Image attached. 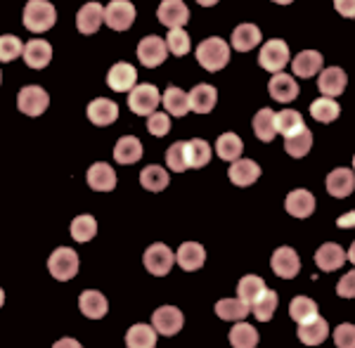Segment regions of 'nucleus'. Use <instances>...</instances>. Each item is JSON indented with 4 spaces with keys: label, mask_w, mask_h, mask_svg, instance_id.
<instances>
[{
    "label": "nucleus",
    "mask_w": 355,
    "mask_h": 348,
    "mask_svg": "<svg viewBox=\"0 0 355 348\" xmlns=\"http://www.w3.org/2000/svg\"><path fill=\"white\" fill-rule=\"evenodd\" d=\"M277 311V294L270 289H263V292L251 301V313L259 317V322H268Z\"/></svg>",
    "instance_id": "37"
},
{
    "label": "nucleus",
    "mask_w": 355,
    "mask_h": 348,
    "mask_svg": "<svg viewBox=\"0 0 355 348\" xmlns=\"http://www.w3.org/2000/svg\"><path fill=\"white\" fill-rule=\"evenodd\" d=\"M355 187V178H353V171L351 168H334L327 175V192L331 197L343 199L353 192Z\"/></svg>",
    "instance_id": "28"
},
{
    "label": "nucleus",
    "mask_w": 355,
    "mask_h": 348,
    "mask_svg": "<svg viewBox=\"0 0 355 348\" xmlns=\"http://www.w3.org/2000/svg\"><path fill=\"white\" fill-rule=\"evenodd\" d=\"M190 48H192L190 36H187V33L182 31V26L171 28L168 38H166V50H171V53H173L175 57H182V55L190 53Z\"/></svg>",
    "instance_id": "46"
},
{
    "label": "nucleus",
    "mask_w": 355,
    "mask_h": 348,
    "mask_svg": "<svg viewBox=\"0 0 355 348\" xmlns=\"http://www.w3.org/2000/svg\"><path fill=\"white\" fill-rule=\"evenodd\" d=\"M147 130H150L154 138H164L171 130V116L166 112H152L147 116Z\"/></svg>",
    "instance_id": "48"
},
{
    "label": "nucleus",
    "mask_w": 355,
    "mask_h": 348,
    "mask_svg": "<svg viewBox=\"0 0 355 348\" xmlns=\"http://www.w3.org/2000/svg\"><path fill=\"white\" fill-rule=\"evenodd\" d=\"M164 110L168 116H185L187 112H190V100H187V93H182L180 88H175V85H171V88H166L164 93Z\"/></svg>",
    "instance_id": "33"
},
{
    "label": "nucleus",
    "mask_w": 355,
    "mask_h": 348,
    "mask_svg": "<svg viewBox=\"0 0 355 348\" xmlns=\"http://www.w3.org/2000/svg\"><path fill=\"white\" fill-rule=\"evenodd\" d=\"M152 324H154V332L157 334L175 336L182 329V324H185V317H182V313L178 311L175 306H162L154 311Z\"/></svg>",
    "instance_id": "9"
},
{
    "label": "nucleus",
    "mask_w": 355,
    "mask_h": 348,
    "mask_svg": "<svg viewBox=\"0 0 355 348\" xmlns=\"http://www.w3.org/2000/svg\"><path fill=\"white\" fill-rule=\"evenodd\" d=\"M24 62L31 69H45V67L50 64V60H53V48H50L48 41H43V38H36V41H28L24 45Z\"/></svg>",
    "instance_id": "20"
},
{
    "label": "nucleus",
    "mask_w": 355,
    "mask_h": 348,
    "mask_svg": "<svg viewBox=\"0 0 355 348\" xmlns=\"http://www.w3.org/2000/svg\"><path fill=\"white\" fill-rule=\"evenodd\" d=\"M197 3L202 5V8H211V5H216L218 0H197Z\"/></svg>",
    "instance_id": "54"
},
{
    "label": "nucleus",
    "mask_w": 355,
    "mask_h": 348,
    "mask_svg": "<svg viewBox=\"0 0 355 348\" xmlns=\"http://www.w3.org/2000/svg\"><path fill=\"white\" fill-rule=\"evenodd\" d=\"M346 71L341 67H327V69H320V78H318V88L324 98H339V95L346 90Z\"/></svg>",
    "instance_id": "12"
},
{
    "label": "nucleus",
    "mask_w": 355,
    "mask_h": 348,
    "mask_svg": "<svg viewBox=\"0 0 355 348\" xmlns=\"http://www.w3.org/2000/svg\"><path fill=\"white\" fill-rule=\"evenodd\" d=\"M251 313V306L244 304L242 299H223L216 304V315L220 320H244L246 315Z\"/></svg>",
    "instance_id": "35"
},
{
    "label": "nucleus",
    "mask_w": 355,
    "mask_h": 348,
    "mask_svg": "<svg viewBox=\"0 0 355 348\" xmlns=\"http://www.w3.org/2000/svg\"><path fill=\"white\" fill-rule=\"evenodd\" d=\"M254 133L256 138L263 140V142H270L275 138V112L268 110V107H263L261 112H256L254 116Z\"/></svg>",
    "instance_id": "41"
},
{
    "label": "nucleus",
    "mask_w": 355,
    "mask_h": 348,
    "mask_svg": "<svg viewBox=\"0 0 355 348\" xmlns=\"http://www.w3.org/2000/svg\"><path fill=\"white\" fill-rule=\"evenodd\" d=\"M339 114H341L339 102L331 100V98H320V100H315L311 105V116L315 119V121H320V123L336 121V119H339Z\"/></svg>",
    "instance_id": "39"
},
{
    "label": "nucleus",
    "mask_w": 355,
    "mask_h": 348,
    "mask_svg": "<svg viewBox=\"0 0 355 348\" xmlns=\"http://www.w3.org/2000/svg\"><path fill=\"white\" fill-rule=\"evenodd\" d=\"M334 341L339 348H353L355 346V327L348 322L339 324V327L334 329Z\"/></svg>",
    "instance_id": "50"
},
{
    "label": "nucleus",
    "mask_w": 355,
    "mask_h": 348,
    "mask_svg": "<svg viewBox=\"0 0 355 348\" xmlns=\"http://www.w3.org/2000/svg\"><path fill=\"white\" fill-rule=\"evenodd\" d=\"M105 24V8L100 3H85L76 15V28L85 36L97 33V28Z\"/></svg>",
    "instance_id": "15"
},
{
    "label": "nucleus",
    "mask_w": 355,
    "mask_h": 348,
    "mask_svg": "<svg viewBox=\"0 0 355 348\" xmlns=\"http://www.w3.org/2000/svg\"><path fill=\"white\" fill-rule=\"evenodd\" d=\"M0 83H3V73H0Z\"/></svg>",
    "instance_id": "57"
},
{
    "label": "nucleus",
    "mask_w": 355,
    "mask_h": 348,
    "mask_svg": "<svg viewBox=\"0 0 355 348\" xmlns=\"http://www.w3.org/2000/svg\"><path fill=\"white\" fill-rule=\"evenodd\" d=\"M313 147V133L303 125L301 130H296V133L291 135H284V150L287 154H291L294 159H301L306 157L308 152H311Z\"/></svg>",
    "instance_id": "32"
},
{
    "label": "nucleus",
    "mask_w": 355,
    "mask_h": 348,
    "mask_svg": "<svg viewBox=\"0 0 355 348\" xmlns=\"http://www.w3.org/2000/svg\"><path fill=\"white\" fill-rule=\"evenodd\" d=\"M24 53V43L17 36H0V62H12Z\"/></svg>",
    "instance_id": "47"
},
{
    "label": "nucleus",
    "mask_w": 355,
    "mask_h": 348,
    "mask_svg": "<svg viewBox=\"0 0 355 348\" xmlns=\"http://www.w3.org/2000/svg\"><path fill=\"white\" fill-rule=\"evenodd\" d=\"M185 162L187 168H202L211 162V145L206 140H187L185 142Z\"/></svg>",
    "instance_id": "30"
},
{
    "label": "nucleus",
    "mask_w": 355,
    "mask_h": 348,
    "mask_svg": "<svg viewBox=\"0 0 355 348\" xmlns=\"http://www.w3.org/2000/svg\"><path fill=\"white\" fill-rule=\"evenodd\" d=\"M242 152H244V142L234 133L220 135L218 142H216V154H218L223 162H234V159L242 157Z\"/></svg>",
    "instance_id": "38"
},
{
    "label": "nucleus",
    "mask_w": 355,
    "mask_h": 348,
    "mask_svg": "<svg viewBox=\"0 0 355 348\" xmlns=\"http://www.w3.org/2000/svg\"><path fill=\"white\" fill-rule=\"evenodd\" d=\"M57 21V10L48 0H28L24 8V26L33 33H43L53 28Z\"/></svg>",
    "instance_id": "2"
},
{
    "label": "nucleus",
    "mask_w": 355,
    "mask_h": 348,
    "mask_svg": "<svg viewBox=\"0 0 355 348\" xmlns=\"http://www.w3.org/2000/svg\"><path fill=\"white\" fill-rule=\"evenodd\" d=\"M322 64L324 60L318 50H303V53H299L291 60V69H294L299 78H313L315 73L322 69Z\"/></svg>",
    "instance_id": "22"
},
{
    "label": "nucleus",
    "mask_w": 355,
    "mask_h": 348,
    "mask_svg": "<svg viewBox=\"0 0 355 348\" xmlns=\"http://www.w3.org/2000/svg\"><path fill=\"white\" fill-rule=\"evenodd\" d=\"M175 261L180 263L182 270L194 272V270H199V268L204 266L206 251H204L202 244H197V242H185V244H180V249H178Z\"/></svg>",
    "instance_id": "25"
},
{
    "label": "nucleus",
    "mask_w": 355,
    "mask_h": 348,
    "mask_svg": "<svg viewBox=\"0 0 355 348\" xmlns=\"http://www.w3.org/2000/svg\"><path fill=\"white\" fill-rule=\"evenodd\" d=\"M55 346H81L78 341H73V339H62V341H57Z\"/></svg>",
    "instance_id": "53"
},
{
    "label": "nucleus",
    "mask_w": 355,
    "mask_h": 348,
    "mask_svg": "<svg viewBox=\"0 0 355 348\" xmlns=\"http://www.w3.org/2000/svg\"><path fill=\"white\" fill-rule=\"evenodd\" d=\"M230 344L234 348H254V346H259V329H256L254 324H246V322L234 324V327L230 329Z\"/></svg>",
    "instance_id": "40"
},
{
    "label": "nucleus",
    "mask_w": 355,
    "mask_h": 348,
    "mask_svg": "<svg viewBox=\"0 0 355 348\" xmlns=\"http://www.w3.org/2000/svg\"><path fill=\"white\" fill-rule=\"evenodd\" d=\"M227 175H230V180H232V185H237V187H249V185H254L256 180H259V175H261V166L256 162H251V159H234L232 162V166L230 171H227Z\"/></svg>",
    "instance_id": "17"
},
{
    "label": "nucleus",
    "mask_w": 355,
    "mask_h": 348,
    "mask_svg": "<svg viewBox=\"0 0 355 348\" xmlns=\"http://www.w3.org/2000/svg\"><path fill=\"white\" fill-rule=\"evenodd\" d=\"M284 207H287L289 216H294V218H308L315 211V197L308 190H294L284 199Z\"/></svg>",
    "instance_id": "27"
},
{
    "label": "nucleus",
    "mask_w": 355,
    "mask_h": 348,
    "mask_svg": "<svg viewBox=\"0 0 355 348\" xmlns=\"http://www.w3.org/2000/svg\"><path fill=\"white\" fill-rule=\"evenodd\" d=\"M157 17L164 26L168 28H178V26H185L187 19H190V10L182 0H164L157 10Z\"/></svg>",
    "instance_id": "13"
},
{
    "label": "nucleus",
    "mask_w": 355,
    "mask_h": 348,
    "mask_svg": "<svg viewBox=\"0 0 355 348\" xmlns=\"http://www.w3.org/2000/svg\"><path fill=\"white\" fill-rule=\"evenodd\" d=\"M97 235V220L93 216H76V218L71 220V237L76 239V242H90Z\"/></svg>",
    "instance_id": "43"
},
{
    "label": "nucleus",
    "mask_w": 355,
    "mask_h": 348,
    "mask_svg": "<svg viewBox=\"0 0 355 348\" xmlns=\"http://www.w3.org/2000/svg\"><path fill=\"white\" fill-rule=\"evenodd\" d=\"M3 304H5V292L0 289V308H3Z\"/></svg>",
    "instance_id": "56"
},
{
    "label": "nucleus",
    "mask_w": 355,
    "mask_h": 348,
    "mask_svg": "<svg viewBox=\"0 0 355 348\" xmlns=\"http://www.w3.org/2000/svg\"><path fill=\"white\" fill-rule=\"evenodd\" d=\"M272 3H277V5H289V3H294V0H272Z\"/></svg>",
    "instance_id": "55"
},
{
    "label": "nucleus",
    "mask_w": 355,
    "mask_h": 348,
    "mask_svg": "<svg viewBox=\"0 0 355 348\" xmlns=\"http://www.w3.org/2000/svg\"><path fill=\"white\" fill-rule=\"evenodd\" d=\"M303 125H306L303 123V116L294 110H282L279 114H275V130L282 135L296 133V130H301Z\"/></svg>",
    "instance_id": "42"
},
{
    "label": "nucleus",
    "mask_w": 355,
    "mask_h": 348,
    "mask_svg": "<svg viewBox=\"0 0 355 348\" xmlns=\"http://www.w3.org/2000/svg\"><path fill=\"white\" fill-rule=\"evenodd\" d=\"M48 270H50V275H53L55 279H60V282H67V279L76 277V272H78L76 251L67 249V247L55 249L48 259Z\"/></svg>",
    "instance_id": "4"
},
{
    "label": "nucleus",
    "mask_w": 355,
    "mask_h": 348,
    "mask_svg": "<svg viewBox=\"0 0 355 348\" xmlns=\"http://www.w3.org/2000/svg\"><path fill=\"white\" fill-rule=\"evenodd\" d=\"M142 263H145V268L152 272V275L164 277V275H168V270L173 268L175 254L166 247V244L157 242V244H152V247L145 251V256H142Z\"/></svg>",
    "instance_id": "6"
},
{
    "label": "nucleus",
    "mask_w": 355,
    "mask_h": 348,
    "mask_svg": "<svg viewBox=\"0 0 355 348\" xmlns=\"http://www.w3.org/2000/svg\"><path fill=\"white\" fill-rule=\"evenodd\" d=\"M261 43V28L256 24H239L232 31V48L237 53H249Z\"/></svg>",
    "instance_id": "29"
},
{
    "label": "nucleus",
    "mask_w": 355,
    "mask_h": 348,
    "mask_svg": "<svg viewBox=\"0 0 355 348\" xmlns=\"http://www.w3.org/2000/svg\"><path fill=\"white\" fill-rule=\"evenodd\" d=\"M166 55H168V50H166L164 38H159V36H147L137 45V60H140L147 69H154V67L164 64Z\"/></svg>",
    "instance_id": "11"
},
{
    "label": "nucleus",
    "mask_w": 355,
    "mask_h": 348,
    "mask_svg": "<svg viewBox=\"0 0 355 348\" xmlns=\"http://www.w3.org/2000/svg\"><path fill=\"white\" fill-rule=\"evenodd\" d=\"M313 315H318V304L313 299H308V296H296L289 304V317L294 322H303Z\"/></svg>",
    "instance_id": "44"
},
{
    "label": "nucleus",
    "mask_w": 355,
    "mask_h": 348,
    "mask_svg": "<svg viewBox=\"0 0 355 348\" xmlns=\"http://www.w3.org/2000/svg\"><path fill=\"white\" fill-rule=\"evenodd\" d=\"M159 102H162V93H159L157 85L142 83V85H133V88H130L128 107L137 116H150L152 112H157Z\"/></svg>",
    "instance_id": "3"
},
{
    "label": "nucleus",
    "mask_w": 355,
    "mask_h": 348,
    "mask_svg": "<svg viewBox=\"0 0 355 348\" xmlns=\"http://www.w3.org/2000/svg\"><path fill=\"white\" fill-rule=\"evenodd\" d=\"M270 268L275 270V275H279L282 279H294L301 272V259L291 247H279L272 254Z\"/></svg>",
    "instance_id": "10"
},
{
    "label": "nucleus",
    "mask_w": 355,
    "mask_h": 348,
    "mask_svg": "<svg viewBox=\"0 0 355 348\" xmlns=\"http://www.w3.org/2000/svg\"><path fill=\"white\" fill-rule=\"evenodd\" d=\"M85 180H88V185L97 192H112L114 187H116V173H114V168L105 162L93 164V166L88 168Z\"/></svg>",
    "instance_id": "21"
},
{
    "label": "nucleus",
    "mask_w": 355,
    "mask_h": 348,
    "mask_svg": "<svg viewBox=\"0 0 355 348\" xmlns=\"http://www.w3.org/2000/svg\"><path fill=\"white\" fill-rule=\"evenodd\" d=\"M171 182V175L166 173L164 166H157V164H152V166L142 168L140 171V185L145 187V190L150 192H162L168 187Z\"/></svg>",
    "instance_id": "34"
},
{
    "label": "nucleus",
    "mask_w": 355,
    "mask_h": 348,
    "mask_svg": "<svg viewBox=\"0 0 355 348\" xmlns=\"http://www.w3.org/2000/svg\"><path fill=\"white\" fill-rule=\"evenodd\" d=\"M327 336H329V324H327L324 317L313 315V317H308V320L299 322V339H301V344L320 346L324 339H327Z\"/></svg>",
    "instance_id": "14"
},
{
    "label": "nucleus",
    "mask_w": 355,
    "mask_h": 348,
    "mask_svg": "<svg viewBox=\"0 0 355 348\" xmlns=\"http://www.w3.org/2000/svg\"><path fill=\"white\" fill-rule=\"evenodd\" d=\"M48 105H50V98L41 85H26V88H21L19 95H17V107H19V112L26 114V116H41V114L48 110Z\"/></svg>",
    "instance_id": "7"
},
{
    "label": "nucleus",
    "mask_w": 355,
    "mask_h": 348,
    "mask_svg": "<svg viewBox=\"0 0 355 348\" xmlns=\"http://www.w3.org/2000/svg\"><path fill=\"white\" fill-rule=\"evenodd\" d=\"M336 294H339L341 299H353L355 296V272L353 270L341 277V282L336 284Z\"/></svg>",
    "instance_id": "51"
},
{
    "label": "nucleus",
    "mask_w": 355,
    "mask_h": 348,
    "mask_svg": "<svg viewBox=\"0 0 355 348\" xmlns=\"http://www.w3.org/2000/svg\"><path fill=\"white\" fill-rule=\"evenodd\" d=\"M197 60L206 71H220L230 62V45L218 36L206 38L197 48Z\"/></svg>",
    "instance_id": "1"
},
{
    "label": "nucleus",
    "mask_w": 355,
    "mask_h": 348,
    "mask_svg": "<svg viewBox=\"0 0 355 348\" xmlns=\"http://www.w3.org/2000/svg\"><path fill=\"white\" fill-rule=\"evenodd\" d=\"M125 346L128 348H154L157 346V332L150 324H133L125 334Z\"/></svg>",
    "instance_id": "36"
},
{
    "label": "nucleus",
    "mask_w": 355,
    "mask_h": 348,
    "mask_svg": "<svg viewBox=\"0 0 355 348\" xmlns=\"http://www.w3.org/2000/svg\"><path fill=\"white\" fill-rule=\"evenodd\" d=\"M142 157V142L133 138V135H123L121 140L116 142V147H114V159H116L119 164H135L140 162Z\"/></svg>",
    "instance_id": "31"
},
{
    "label": "nucleus",
    "mask_w": 355,
    "mask_h": 348,
    "mask_svg": "<svg viewBox=\"0 0 355 348\" xmlns=\"http://www.w3.org/2000/svg\"><path fill=\"white\" fill-rule=\"evenodd\" d=\"M166 164H168L171 171L175 173H182L187 168V162H185V142H175V145L168 147L166 152Z\"/></svg>",
    "instance_id": "49"
},
{
    "label": "nucleus",
    "mask_w": 355,
    "mask_h": 348,
    "mask_svg": "<svg viewBox=\"0 0 355 348\" xmlns=\"http://www.w3.org/2000/svg\"><path fill=\"white\" fill-rule=\"evenodd\" d=\"M105 21L114 31H125L135 21V5L128 0H112L105 8Z\"/></svg>",
    "instance_id": "8"
},
{
    "label": "nucleus",
    "mask_w": 355,
    "mask_h": 348,
    "mask_svg": "<svg viewBox=\"0 0 355 348\" xmlns=\"http://www.w3.org/2000/svg\"><path fill=\"white\" fill-rule=\"evenodd\" d=\"M268 90H270L272 100L284 102V105L299 98V85H296V81L289 76V73H282V71L272 73L270 83H268Z\"/></svg>",
    "instance_id": "18"
},
{
    "label": "nucleus",
    "mask_w": 355,
    "mask_h": 348,
    "mask_svg": "<svg viewBox=\"0 0 355 348\" xmlns=\"http://www.w3.org/2000/svg\"><path fill=\"white\" fill-rule=\"evenodd\" d=\"M315 263H318V268H322L324 272L339 270V268L346 263V251H343L339 244L327 242L315 251Z\"/></svg>",
    "instance_id": "24"
},
{
    "label": "nucleus",
    "mask_w": 355,
    "mask_h": 348,
    "mask_svg": "<svg viewBox=\"0 0 355 348\" xmlns=\"http://www.w3.org/2000/svg\"><path fill=\"white\" fill-rule=\"evenodd\" d=\"M88 119L95 125H110L119 119V105L107 98H97L88 105Z\"/></svg>",
    "instance_id": "23"
},
{
    "label": "nucleus",
    "mask_w": 355,
    "mask_h": 348,
    "mask_svg": "<svg viewBox=\"0 0 355 348\" xmlns=\"http://www.w3.org/2000/svg\"><path fill=\"white\" fill-rule=\"evenodd\" d=\"M263 289H266V282L259 277V275H244L242 279H239V284H237V294H239V299L244 301V304H249L251 306V301L259 296Z\"/></svg>",
    "instance_id": "45"
},
{
    "label": "nucleus",
    "mask_w": 355,
    "mask_h": 348,
    "mask_svg": "<svg viewBox=\"0 0 355 348\" xmlns=\"http://www.w3.org/2000/svg\"><path fill=\"white\" fill-rule=\"evenodd\" d=\"M187 100H190V110L197 114H209L216 107V100H218V90L209 83H199L187 93Z\"/></svg>",
    "instance_id": "19"
},
{
    "label": "nucleus",
    "mask_w": 355,
    "mask_h": 348,
    "mask_svg": "<svg viewBox=\"0 0 355 348\" xmlns=\"http://www.w3.org/2000/svg\"><path fill=\"white\" fill-rule=\"evenodd\" d=\"M289 62V45L279 38H272V41L263 43L261 48V55H259V64L263 67L266 71L270 73H277L287 67Z\"/></svg>",
    "instance_id": "5"
},
{
    "label": "nucleus",
    "mask_w": 355,
    "mask_h": 348,
    "mask_svg": "<svg viewBox=\"0 0 355 348\" xmlns=\"http://www.w3.org/2000/svg\"><path fill=\"white\" fill-rule=\"evenodd\" d=\"M334 8L341 17H355V0H334Z\"/></svg>",
    "instance_id": "52"
},
{
    "label": "nucleus",
    "mask_w": 355,
    "mask_h": 348,
    "mask_svg": "<svg viewBox=\"0 0 355 348\" xmlns=\"http://www.w3.org/2000/svg\"><path fill=\"white\" fill-rule=\"evenodd\" d=\"M137 83V71L133 64H125V62H119L114 64L110 73H107V85L114 90V93H128L130 88Z\"/></svg>",
    "instance_id": "16"
},
{
    "label": "nucleus",
    "mask_w": 355,
    "mask_h": 348,
    "mask_svg": "<svg viewBox=\"0 0 355 348\" xmlns=\"http://www.w3.org/2000/svg\"><path fill=\"white\" fill-rule=\"evenodd\" d=\"M78 306H81L83 315L90 317V320H100V317H105L107 311H110V304H107L105 294L95 292V289H85L81 294V299H78Z\"/></svg>",
    "instance_id": "26"
}]
</instances>
